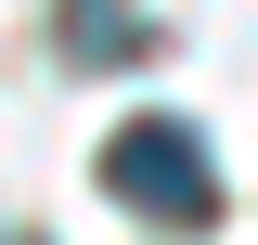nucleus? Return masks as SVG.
I'll return each instance as SVG.
<instances>
[{"label":"nucleus","instance_id":"obj_1","mask_svg":"<svg viewBox=\"0 0 258 245\" xmlns=\"http://www.w3.org/2000/svg\"><path fill=\"white\" fill-rule=\"evenodd\" d=\"M103 194H116L129 219H155V232H207V219H220V155L181 116H129L116 142H103Z\"/></svg>","mask_w":258,"mask_h":245},{"label":"nucleus","instance_id":"obj_2","mask_svg":"<svg viewBox=\"0 0 258 245\" xmlns=\"http://www.w3.org/2000/svg\"><path fill=\"white\" fill-rule=\"evenodd\" d=\"M64 52L91 65V52H142V13L129 0H64Z\"/></svg>","mask_w":258,"mask_h":245}]
</instances>
